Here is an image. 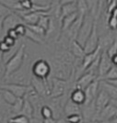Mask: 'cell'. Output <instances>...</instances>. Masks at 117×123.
<instances>
[{
	"instance_id": "1",
	"label": "cell",
	"mask_w": 117,
	"mask_h": 123,
	"mask_svg": "<svg viewBox=\"0 0 117 123\" xmlns=\"http://www.w3.org/2000/svg\"><path fill=\"white\" fill-rule=\"evenodd\" d=\"M27 59V54H26V45L24 43H21L20 48L16 53L11 57L8 61L4 65V77L3 79L10 75L20 70L21 67L23 66L24 62Z\"/></svg>"
},
{
	"instance_id": "2",
	"label": "cell",
	"mask_w": 117,
	"mask_h": 123,
	"mask_svg": "<svg viewBox=\"0 0 117 123\" xmlns=\"http://www.w3.org/2000/svg\"><path fill=\"white\" fill-rule=\"evenodd\" d=\"M25 62L20 70H18L14 74H12L7 77L4 78L3 83L17 84V85H21V86H31V75H30V74L28 72V66H27V64L25 65Z\"/></svg>"
},
{
	"instance_id": "3",
	"label": "cell",
	"mask_w": 117,
	"mask_h": 123,
	"mask_svg": "<svg viewBox=\"0 0 117 123\" xmlns=\"http://www.w3.org/2000/svg\"><path fill=\"white\" fill-rule=\"evenodd\" d=\"M31 75L41 80H46L51 76V65L50 62L44 59L36 60L31 68Z\"/></svg>"
},
{
	"instance_id": "4",
	"label": "cell",
	"mask_w": 117,
	"mask_h": 123,
	"mask_svg": "<svg viewBox=\"0 0 117 123\" xmlns=\"http://www.w3.org/2000/svg\"><path fill=\"white\" fill-rule=\"evenodd\" d=\"M94 22H95V20H94L93 17H91L89 14L86 15L83 18L82 24L80 26V29L78 31V33H77V36L76 39V42L78 44H80L82 47H84L88 38L89 37L90 33H91L93 26H94Z\"/></svg>"
},
{
	"instance_id": "5",
	"label": "cell",
	"mask_w": 117,
	"mask_h": 123,
	"mask_svg": "<svg viewBox=\"0 0 117 123\" xmlns=\"http://www.w3.org/2000/svg\"><path fill=\"white\" fill-rule=\"evenodd\" d=\"M49 85H50V95L49 98H58L65 95L67 86V81H64L55 77H49Z\"/></svg>"
},
{
	"instance_id": "6",
	"label": "cell",
	"mask_w": 117,
	"mask_h": 123,
	"mask_svg": "<svg viewBox=\"0 0 117 123\" xmlns=\"http://www.w3.org/2000/svg\"><path fill=\"white\" fill-rule=\"evenodd\" d=\"M48 79L41 80L39 78L33 77L32 75L31 78V86L33 88V90L35 91L37 95H39L41 98L44 99L46 98H49V95H50V85H49Z\"/></svg>"
},
{
	"instance_id": "7",
	"label": "cell",
	"mask_w": 117,
	"mask_h": 123,
	"mask_svg": "<svg viewBox=\"0 0 117 123\" xmlns=\"http://www.w3.org/2000/svg\"><path fill=\"white\" fill-rule=\"evenodd\" d=\"M0 88H3L11 92L18 98H24L26 95L32 89L31 86H21V85H17V84H6V83L1 84Z\"/></svg>"
},
{
	"instance_id": "8",
	"label": "cell",
	"mask_w": 117,
	"mask_h": 123,
	"mask_svg": "<svg viewBox=\"0 0 117 123\" xmlns=\"http://www.w3.org/2000/svg\"><path fill=\"white\" fill-rule=\"evenodd\" d=\"M99 41H100V37H99V33H98V22L95 21L91 33H90L89 37L88 38L86 43L83 47L85 53L88 54V53H90L95 51L99 46Z\"/></svg>"
},
{
	"instance_id": "9",
	"label": "cell",
	"mask_w": 117,
	"mask_h": 123,
	"mask_svg": "<svg viewBox=\"0 0 117 123\" xmlns=\"http://www.w3.org/2000/svg\"><path fill=\"white\" fill-rule=\"evenodd\" d=\"M20 24H24V22L22 20L21 16H19L18 14H16L14 12H12L11 14L7 15V17L4 18L3 19V35L5 36L6 33L10 30L15 29L16 27Z\"/></svg>"
},
{
	"instance_id": "10",
	"label": "cell",
	"mask_w": 117,
	"mask_h": 123,
	"mask_svg": "<svg viewBox=\"0 0 117 123\" xmlns=\"http://www.w3.org/2000/svg\"><path fill=\"white\" fill-rule=\"evenodd\" d=\"M112 59L107 54L106 51H102L100 56V62H99V70H98V79L101 80L102 77L106 74L108 71L112 68Z\"/></svg>"
},
{
	"instance_id": "11",
	"label": "cell",
	"mask_w": 117,
	"mask_h": 123,
	"mask_svg": "<svg viewBox=\"0 0 117 123\" xmlns=\"http://www.w3.org/2000/svg\"><path fill=\"white\" fill-rule=\"evenodd\" d=\"M114 118H117V108L109 103L98 115L95 122H106Z\"/></svg>"
},
{
	"instance_id": "12",
	"label": "cell",
	"mask_w": 117,
	"mask_h": 123,
	"mask_svg": "<svg viewBox=\"0 0 117 123\" xmlns=\"http://www.w3.org/2000/svg\"><path fill=\"white\" fill-rule=\"evenodd\" d=\"M99 90H100V81H99V79H96L94 82H92L84 90L85 97H86V100H85L84 104H88V103L95 101L97 95L99 93Z\"/></svg>"
},
{
	"instance_id": "13",
	"label": "cell",
	"mask_w": 117,
	"mask_h": 123,
	"mask_svg": "<svg viewBox=\"0 0 117 123\" xmlns=\"http://www.w3.org/2000/svg\"><path fill=\"white\" fill-rule=\"evenodd\" d=\"M110 97L107 95L106 93L103 90L100 89L99 93L97 95L96 99H95V108H96V118L98 117V115L101 113L103 108L106 107L107 105L110 103ZM96 121V119H95Z\"/></svg>"
},
{
	"instance_id": "14",
	"label": "cell",
	"mask_w": 117,
	"mask_h": 123,
	"mask_svg": "<svg viewBox=\"0 0 117 123\" xmlns=\"http://www.w3.org/2000/svg\"><path fill=\"white\" fill-rule=\"evenodd\" d=\"M96 79H98V76L89 74V73H84L81 76L79 77L74 85V88H78L81 90H85L87 87L89 86L92 82H94Z\"/></svg>"
},
{
	"instance_id": "15",
	"label": "cell",
	"mask_w": 117,
	"mask_h": 123,
	"mask_svg": "<svg viewBox=\"0 0 117 123\" xmlns=\"http://www.w3.org/2000/svg\"><path fill=\"white\" fill-rule=\"evenodd\" d=\"M47 15V12H29L21 16V18L25 25H36L41 16Z\"/></svg>"
},
{
	"instance_id": "16",
	"label": "cell",
	"mask_w": 117,
	"mask_h": 123,
	"mask_svg": "<svg viewBox=\"0 0 117 123\" xmlns=\"http://www.w3.org/2000/svg\"><path fill=\"white\" fill-rule=\"evenodd\" d=\"M69 99L72 102L76 104L77 106L81 107L82 105H84L85 100H86L84 90L78 89V88H73L70 93V96H69Z\"/></svg>"
},
{
	"instance_id": "17",
	"label": "cell",
	"mask_w": 117,
	"mask_h": 123,
	"mask_svg": "<svg viewBox=\"0 0 117 123\" xmlns=\"http://www.w3.org/2000/svg\"><path fill=\"white\" fill-rule=\"evenodd\" d=\"M99 81H100V89L103 90L110 97V98H117L116 86L104 80H99Z\"/></svg>"
},
{
	"instance_id": "18",
	"label": "cell",
	"mask_w": 117,
	"mask_h": 123,
	"mask_svg": "<svg viewBox=\"0 0 117 123\" xmlns=\"http://www.w3.org/2000/svg\"><path fill=\"white\" fill-rule=\"evenodd\" d=\"M63 111L65 113L66 117L70 116V115H75V114H81L80 107L77 106L74 102H72L69 98L66 100V104H65V106L63 108Z\"/></svg>"
},
{
	"instance_id": "19",
	"label": "cell",
	"mask_w": 117,
	"mask_h": 123,
	"mask_svg": "<svg viewBox=\"0 0 117 123\" xmlns=\"http://www.w3.org/2000/svg\"><path fill=\"white\" fill-rule=\"evenodd\" d=\"M76 1L73 0L70 1L68 4H66L64 6H61V9H60V21L63 18H65L66 16L71 15L73 13H76Z\"/></svg>"
},
{
	"instance_id": "20",
	"label": "cell",
	"mask_w": 117,
	"mask_h": 123,
	"mask_svg": "<svg viewBox=\"0 0 117 123\" xmlns=\"http://www.w3.org/2000/svg\"><path fill=\"white\" fill-rule=\"evenodd\" d=\"M77 18H78L77 12L76 13H73L71 15H68L66 16V17H65V18H63L61 19V21H60V31H61V32H64L66 30H68L73 25V23L76 20Z\"/></svg>"
},
{
	"instance_id": "21",
	"label": "cell",
	"mask_w": 117,
	"mask_h": 123,
	"mask_svg": "<svg viewBox=\"0 0 117 123\" xmlns=\"http://www.w3.org/2000/svg\"><path fill=\"white\" fill-rule=\"evenodd\" d=\"M20 115H23L27 118H33L34 116V109H33V107L31 104V102L26 99V98H23V106H22V108H21V111Z\"/></svg>"
},
{
	"instance_id": "22",
	"label": "cell",
	"mask_w": 117,
	"mask_h": 123,
	"mask_svg": "<svg viewBox=\"0 0 117 123\" xmlns=\"http://www.w3.org/2000/svg\"><path fill=\"white\" fill-rule=\"evenodd\" d=\"M71 53L72 55L75 57V59H78V60H82L84 56H85V51H84V48L78 44L76 41H73L71 43Z\"/></svg>"
},
{
	"instance_id": "23",
	"label": "cell",
	"mask_w": 117,
	"mask_h": 123,
	"mask_svg": "<svg viewBox=\"0 0 117 123\" xmlns=\"http://www.w3.org/2000/svg\"><path fill=\"white\" fill-rule=\"evenodd\" d=\"M0 96L3 98V100L9 106H12L18 99V98H16L12 93L6 89H3V88H0Z\"/></svg>"
},
{
	"instance_id": "24",
	"label": "cell",
	"mask_w": 117,
	"mask_h": 123,
	"mask_svg": "<svg viewBox=\"0 0 117 123\" xmlns=\"http://www.w3.org/2000/svg\"><path fill=\"white\" fill-rule=\"evenodd\" d=\"M24 37H26L27 39H29L30 41H33V42H35L37 44H44L45 43V39L44 38H42V37L35 34L34 32L30 31L28 28H27V31H26L25 36Z\"/></svg>"
},
{
	"instance_id": "25",
	"label": "cell",
	"mask_w": 117,
	"mask_h": 123,
	"mask_svg": "<svg viewBox=\"0 0 117 123\" xmlns=\"http://www.w3.org/2000/svg\"><path fill=\"white\" fill-rule=\"evenodd\" d=\"M0 114L4 115L6 118H7V120L12 117V114H11V106L7 105L3 100V98H1V96H0Z\"/></svg>"
},
{
	"instance_id": "26",
	"label": "cell",
	"mask_w": 117,
	"mask_h": 123,
	"mask_svg": "<svg viewBox=\"0 0 117 123\" xmlns=\"http://www.w3.org/2000/svg\"><path fill=\"white\" fill-rule=\"evenodd\" d=\"M76 9H77V14L78 16L85 17L89 14V9H88V5L85 0H78L76 1Z\"/></svg>"
},
{
	"instance_id": "27",
	"label": "cell",
	"mask_w": 117,
	"mask_h": 123,
	"mask_svg": "<svg viewBox=\"0 0 117 123\" xmlns=\"http://www.w3.org/2000/svg\"><path fill=\"white\" fill-rule=\"evenodd\" d=\"M40 117L41 118V119L54 118V114H53L52 108L49 106H47L46 104H44L40 109Z\"/></svg>"
},
{
	"instance_id": "28",
	"label": "cell",
	"mask_w": 117,
	"mask_h": 123,
	"mask_svg": "<svg viewBox=\"0 0 117 123\" xmlns=\"http://www.w3.org/2000/svg\"><path fill=\"white\" fill-rule=\"evenodd\" d=\"M116 79H117V67L115 65H112V68L108 71V73L102 77L101 80L112 81V80H116Z\"/></svg>"
},
{
	"instance_id": "29",
	"label": "cell",
	"mask_w": 117,
	"mask_h": 123,
	"mask_svg": "<svg viewBox=\"0 0 117 123\" xmlns=\"http://www.w3.org/2000/svg\"><path fill=\"white\" fill-rule=\"evenodd\" d=\"M49 24H50V17L47 15H43L40 18V19L38 21V23L36 25L41 27V29H43L45 31H47L48 28H49Z\"/></svg>"
},
{
	"instance_id": "30",
	"label": "cell",
	"mask_w": 117,
	"mask_h": 123,
	"mask_svg": "<svg viewBox=\"0 0 117 123\" xmlns=\"http://www.w3.org/2000/svg\"><path fill=\"white\" fill-rule=\"evenodd\" d=\"M26 27H27L30 31H31L32 32H34L35 34H37V35H39V36H41L45 39L46 31H44L43 29H41V27H39L38 25H26Z\"/></svg>"
},
{
	"instance_id": "31",
	"label": "cell",
	"mask_w": 117,
	"mask_h": 123,
	"mask_svg": "<svg viewBox=\"0 0 117 123\" xmlns=\"http://www.w3.org/2000/svg\"><path fill=\"white\" fill-rule=\"evenodd\" d=\"M66 121L67 123H84L83 118L81 114H75V115H70L65 118Z\"/></svg>"
},
{
	"instance_id": "32",
	"label": "cell",
	"mask_w": 117,
	"mask_h": 123,
	"mask_svg": "<svg viewBox=\"0 0 117 123\" xmlns=\"http://www.w3.org/2000/svg\"><path fill=\"white\" fill-rule=\"evenodd\" d=\"M29 118L23 115H17L10 118L7 120V123H29Z\"/></svg>"
},
{
	"instance_id": "33",
	"label": "cell",
	"mask_w": 117,
	"mask_h": 123,
	"mask_svg": "<svg viewBox=\"0 0 117 123\" xmlns=\"http://www.w3.org/2000/svg\"><path fill=\"white\" fill-rule=\"evenodd\" d=\"M107 54L109 55L110 58L113 57L117 54V40H114L113 42L111 44V46L107 49Z\"/></svg>"
},
{
	"instance_id": "34",
	"label": "cell",
	"mask_w": 117,
	"mask_h": 123,
	"mask_svg": "<svg viewBox=\"0 0 117 123\" xmlns=\"http://www.w3.org/2000/svg\"><path fill=\"white\" fill-rule=\"evenodd\" d=\"M14 31H16V33L18 34V36L20 37H24L25 36L26 31H27V27L25 24H20L14 29Z\"/></svg>"
},
{
	"instance_id": "35",
	"label": "cell",
	"mask_w": 117,
	"mask_h": 123,
	"mask_svg": "<svg viewBox=\"0 0 117 123\" xmlns=\"http://www.w3.org/2000/svg\"><path fill=\"white\" fill-rule=\"evenodd\" d=\"M2 41H4V42H5L6 44H7L8 47H10V48H13V47L17 44V42H18V41H15L14 39H12V38H10V37H8L7 35L3 36Z\"/></svg>"
},
{
	"instance_id": "36",
	"label": "cell",
	"mask_w": 117,
	"mask_h": 123,
	"mask_svg": "<svg viewBox=\"0 0 117 123\" xmlns=\"http://www.w3.org/2000/svg\"><path fill=\"white\" fill-rule=\"evenodd\" d=\"M11 13H12V11L9 10L7 6H5L3 4L0 3V18H5L7 15L11 14Z\"/></svg>"
},
{
	"instance_id": "37",
	"label": "cell",
	"mask_w": 117,
	"mask_h": 123,
	"mask_svg": "<svg viewBox=\"0 0 117 123\" xmlns=\"http://www.w3.org/2000/svg\"><path fill=\"white\" fill-rule=\"evenodd\" d=\"M6 35H7L8 37H10V38H12V39H14L15 41H19V39H20V37L18 36V34L16 33V31H14V29L7 31V32L6 33Z\"/></svg>"
},
{
	"instance_id": "38",
	"label": "cell",
	"mask_w": 117,
	"mask_h": 123,
	"mask_svg": "<svg viewBox=\"0 0 117 123\" xmlns=\"http://www.w3.org/2000/svg\"><path fill=\"white\" fill-rule=\"evenodd\" d=\"M56 120H57V119H55V118H44V119L41 120V122L42 123H56Z\"/></svg>"
},
{
	"instance_id": "39",
	"label": "cell",
	"mask_w": 117,
	"mask_h": 123,
	"mask_svg": "<svg viewBox=\"0 0 117 123\" xmlns=\"http://www.w3.org/2000/svg\"><path fill=\"white\" fill-rule=\"evenodd\" d=\"M41 120H42V119H41L40 118H34V117H33V118H30L29 123H42Z\"/></svg>"
},
{
	"instance_id": "40",
	"label": "cell",
	"mask_w": 117,
	"mask_h": 123,
	"mask_svg": "<svg viewBox=\"0 0 117 123\" xmlns=\"http://www.w3.org/2000/svg\"><path fill=\"white\" fill-rule=\"evenodd\" d=\"M3 19L4 18H0V40L3 38V27H2V24H3Z\"/></svg>"
},
{
	"instance_id": "41",
	"label": "cell",
	"mask_w": 117,
	"mask_h": 123,
	"mask_svg": "<svg viewBox=\"0 0 117 123\" xmlns=\"http://www.w3.org/2000/svg\"><path fill=\"white\" fill-rule=\"evenodd\" d=\"M7 118H6L4 115L0 114V123H7Z\"/></svg>"
},
{
	"instance_id": "42",
	"label": "cell",
	"mask_w": 117,
	"mask_h": 123,
	"mask_svg": "<svg viewBox=\"0 0 117 123\" xmlns=\"http://www.w3.org/2000/svg\"><path fill=\"white\" fill-rule=\"evenodd\" d=\"M0 70L4 71V64L2 62V53L1 52H0Z\"/></svg>"
},
{
	"instance_id": "43",
	"label": "cell",
	"mask_w": 117,
	"mask_h": 123,
	"mask_svg": "<svg viewBox=\"0 0 117 123\" xmlns=\"http://www.w3.org/2000/svg\"><path fill=\"white\" fill-rule=\"evenodd\" d=\"M56 123H67V122L66 121L65 118H60L56 120Z\"/></svg>"
},
{
	"instance_id": "44",
	"label": "cell",
	"mask_w": 117,
	"mask_h": 123,
	"mask_svg": "<svg viewBox=\"0 0 117 123\" xmlns=\"http://www.w3.org/2000/svg\"><path fill=\"white\" fill-rule=\"evenodd\" d=\"M3 77H4V71L0 70V85L3 83Z\"/></svg>"
},
{
	"instance_id": "45",
	"label": "cell",
	"mask_w": 117,
	"mask_h": 123,
	"mask_svg": "<svg viewBox=\"0 0 117 123\" xmlns=\"http://www.w3.org/2000/svg\"><path fill=\"white\" fill-rule=\"evenodd\" d=\"M102 123H117V118H114V119H112V120H109V121L102 122Z\"/></svg>"
},
{
	"instance_id": "46",
	"label": "cell",
	"mask_w": 117,
	"mask_h": 123,
	"mask_svg": "<svg viewBox=\"0 0 117 123\" xmlns=\"http://www.w3.org/2000/svg\"><path fill=\"white\" fill-rule=\"evenodd\" d=\"M93 123H100V122H93Z\"/></svg>"
},
{
	"instance_id": "47",
	"label": "cell",
	"mask_w": 117,
	"mask_h": 123,
	"mask_svg": "<svg viewBox=\"0 0 117 123\" xmlns=\"http://www.w3.org/2000/svg\"><path fill=\"white\" fill-rule=\"evenodd\" d=\"M115 66H116V67H117V63H116V64H115Z\"/></svg>"
},
{
	"instance_id": "48",
	"label": "cell",
	"mask_w": 117,
	"mask_h": 123,
	"mask_svg": "<svg viewBox=\"0 0 117 123\" xmlns=\"http://www.w3.org/2000/svg\"></svg>"
}]
</instances>
